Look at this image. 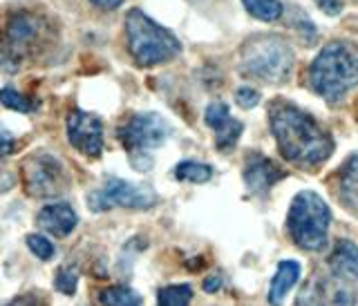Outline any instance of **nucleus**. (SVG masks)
I'll return each mask as SVG.
<instances>
[{"label":"nucleus","mask_w":358,"mask_h":306,"mask_svg":"<svg viewBox=\"0 0 358 306\" xmlns=\"http://www.w3.org/2000/svg\"><path fill=\"white\" fill-rule=\"evenodd\" d=\"M268 119H271V132L278 141V150L287 161L300 168H316L331 156L334 139L307 112L280 101L271 105Z\"/></svg>","instance_id":"nucleus-1"},{"label":"nucleus","mask_w":358,"mask_h":306,"mask_svg":"<svg viewBox=\"0 0 358 306\" xmlns=\"http://www.w3.org/2000/svg\"><path fill=\"white\" fill-rule=\"evenodd\" d=\"M309 81L316 94L329 103H338L358 85V48L345 41L329 43L311 63Z\"/></svg>","instance_id":"nucleus-2"},{"label":"nucleus","mask_w":358,"mask_h":306,"mask_svg":"<svg viewBox=\"0 0 358 306\" xmlns=\"http://www.w3.org/2000/svg\"><path fill=\"white\" fill-rule=\"evenodd\" d=\"M287 226L294 240L302 251L320 253L327 248L331 210L322 197L313 190H302L294 197L289 208Z\"/></svg>","instance_id":"nucleus-3"},{"label":"nucleus","mask_w":358,"mask_h":306,"mask_svg":"<svg viewBox=\"0 0 358 306\" xmlns=\"http://www.w3.org/2000/svg\"><path fill=\"white\" fill-rule=\"evenodd\" d=\"M126 34L132 59L141 67L171 61L182 50V43L177 41L175 34L157 25L141 9H132L126 16Z\"/></svg>","instance_id":"nucleus-4"},{"label":"nucleus","mask_w":358,"mask_h":306,"mask_svg":"<svg viewBox=\"0 0 358 306\" xmlns=\"http://www.w3.org/2000/svg\"><path fill=\"white\" fill-rule=\"evenodd\" d=\"M294 67L291 48L275 36L251 38L242 48V72L266 83H282Z\"/></svg>","instance_id":"nucleus-5"},{"label":"nucleus","mask_w":358,"mask_h":306,"mask_svg":"<svg viewBox=\"0 0 358 306\" xmlns=\"http://www.w3.org/2000/svg\"><path fill=\"white\" fill-rule=\"evenodd\" d=\"M157 203V192L145 184H128V181L110 177L103 188L87 197V208L92 212H106L110 208H134L145 210Z\"/></svg>","instance_id":"nucleus-6"},{"label":"nucleus","mask_w":358,"mask_h":306,"mask_svg":"<svg viewBox=\"0 0 358 306\" xmlns=\"http://www.w3.org/2000/svg\"><path fill=\"white\" fill-rule=\"evenodd\" d=\"M171 128L162 115L157 112H139V115L130 117L126 126L119 128V139L130 154L134 152H145L162 148L166 143Z\"/></svg>","instance_id":"nucleus-7"},{"label":"nucleus","mask_w":358,"mask_h":306,"mask_svg":"<svg viewBox=\"0 0 358 306\" xmlns=\"http://www.w3.org/2000/svg\"><path fill=\"white\" fill-rule=\"evenodd\" d=\"M296 306H356V289L336 275H313L300 289Z\"/></svg>","instance_id":"nucleus-8"},{"label":"nucleus","mask_w":358,"mask_h":306,"mask_svg":"<svg viewBox=\"0 0 358 306\" xmlns=\"http://www.w3.org/2000/svg\"><path fill=\"white\" fill-rule=\"evenodd\" d=\"M22 181L31 197H52L61 192L65 184L63 163L48 152L34 154L22 166Z\"/></svg>","instance_id":"nucleus-9"},{"label":"nucleus","mask_w":358,"mask_h":306,"mask_svg":"<svg viewBox=\"0 0 358 306\" xmlns=\"http://www.w3.org/2000/svg\"><path fill=\"white\" fill-rule=\"evenodd\" d=\"M65 130L67 139L81 154L96 159L103 150V123L96 115H87L83 110H72L67 115Z\"/></svg>","instance_id":"nucleus-10"},{"label":"nucleus","mask_w":358,"mask_h":306,"mask_svg":"<svg viewBox=\"0 0 358 306\" xmlns=\"http://www.w3.org/2000/svg\"><path fill=\"white\" fill-rule=\"evenodd\" d=\"M78 224V214L70 206V203L59 201V203H50L38 210L36 214V226L43 233H50L54 237H67Z\"/></svg>","instance_id":"nucleus-11"},{"label":"nucleus","mask_w":358,"mask_h":306,"mask_svg":"<svg viewBox=\"0 0 358 306\" xmlns=\"http://www.w3.org/2000/svg\"><path fill=\"white\" fill-rule=\"evenodd\" d=\"M285 177V173L280 170L271 159L266 156H249V161H246V168H244V184L251 192L255 195H262L273 184H278L280 179Z\"/></svg>","instance_id":"nucleus-12"},{"label":"nucleus","mask_w":358,"mask_h":306,"mask_svg":"<svg viewBox=\"0 0 358 306\" xmlns=\"http://www.w3.org/2000/svg\"><path fill=\"white\" fill-rule=\"evenodd\" d=\"M329 273L345 282H358V246L350 240H338L327 257Z\"/></svg>","instance_id":"nucleus-13"},{"label":"nucleus","mask_w":358,"mask_h":306,"mask_svg":"<svg viewBox=\"0 0 358 306\" xmlns=\"http://www.w3.org/2000/svg\"><path fill=\"white\" fill-rule=\"evenodd\" d=\"M336 195L343 206L358 217V154H352L336 175Z\"/></svg>","instance_id":"nucleus-14"},{"label":"nucleus","mask_w":358,"mask_h":306,"mask_svg":"<svg viewBox=\"0 0 358 306\" xmlns=\"http://www.w3.org/2000/svg\"><path fill=\"white\" fill-rule=\"evenodd\" d=\"M298 277H300V262H296V259H285V262H280L275 275L271 279V286H268V304L282 306L291 286H296Z\"/></svg>","instance_id":"nucleus-15"},{"label":"nucleus","mask_w":358,"mask_h":306,"mask_svg":"<svg viewBox=\"0 0 358 306\" xmlns=\"http://www.w3.org/2000/svg\"><path fill=\"white\" fill-rule=\"evenodd\" d=\"M34 36H36V22H34L29 16H16L7 25V43L16 52L27 48V45L34 41Z\"/></svg>","instance_id":"nucleus-16"},{"label":"nucleus","mask_w":358,"mask_h":306,"mask_svg":"<svg viewBox=\"0 0 358 306\" xmlns=\"http://www.w3.org/2000/svg\"><path fill=\"white\" fill-rule=\"evenodd\" d=\"M101 306H141V296L130 286H108L99 293Z\"/></svg>","instance_id":"nucleus-17"},{"label":"nucleus","mask_w":358,"mask_h":306,"mask_svg":"<svg viewBox=\"0 0 358 306\" xmlns=\"http://www.w3.org/2000/svg\"><path fill=\"white\" fill-rule=\"evenodd\" d=\"M193 300V289L188 284H171L157 291V306H188Z\"/></svg>","instance_id":"nucleus-18"},{"label":"nucleus","mask_w":358,"mask_h":306,"mask_svg":"<svg viewBox=\"0 0 358 306\" xmlns=\"http://www.w3.org/2000/svg\"><path fill=\"white\" fill-rule=\"evenodd\" d=\"M175 177L182 181H190V184H206L213 177V168L197 161H182L175 168Z\"/></svg>","instance_id":"nucleus-19"},{"label":"nucleus","mask_w":358,"mask_h":306,"mask_svg":"<svg viewBox=\"0 0 358 306\" xmlns=\"http://www.w3.org/2000/svg\"><path fill=\"white\" fill-rule=\"evenodd\" d=\"M242 3L251 16L266 20V22L278 20L280 14H282V5H280V0H242Z\"/></svg>","instance_id":"nucleus-20"},{"label":"nucleus","mask_w":358,"mask_h":306,"mask_svg":"<svg viewBox=\"0 0 358 306\" xmlns=\"http://www.w3.org/2000/svg\"><path fill=\"white\" fill-rule=\"evenodd\" d=\"M217 132V139H215V148L220 152H231L235 148V143H238L240 139V134H242V123L240 121H235L231 119L227 126H222Z\"/></svg>","instance_id":"nucleus-21"},{"label":"nucleus","mask_w":358,"mask_h":306,"mask_svg":"<svg viewBox=\"0 0 358 306\" xmlns=\"http://www.w3.org/2000/svg\"><path fill=\"white\" fill-rule=\"evenodd\" d=\"M0 103L9 110H14V112H22V115H27V112L34 110V101L27 99L25 94L18 92V89H14V87L0 89Z\"/></svg>","instance_id":"nucleus-22"},{"label":"nucleus","mask_w":358,"mask_h":306,"mask_svg":"<svg viewBox=\"0 0 358 306\" xmlns=\"http://www.w3.org/2000/svg\"><path fill=\"white\" fill-rule=\"evenodd\" d=\"M54 286L59 293L63 296H74L76 293V286H78V270L76 266H70V264H63L59 268V273L54 277Z\"/></svg>","instance_id":"nucleus-23"},{"label":"nucleus","mask_w":358,"mask_h":306,"mask_svg":"<svg viewBox=\"0 0 358 306\" xmlns=\"http://www.w3.org/2000/svg\"><path fill=\"white\" fill-rule=\"evenodd\" d=\"M27 248L41 259V262H50V259L56 255L54 244L48 240V237H43V235H29L27 237Z\"/></svg>","instance_id":"nucleus-24"},{"label":"nucleus","mask_w":358,"mask_h":306,"mask_svg":"<svg viewBox=\"0 0 358 306\" xmlns=\"http://www.w3.org/2000/svg\"><path fill=\"white\" fill-rule=\"evenodd\" d=\"M204 121L210 130H220L222 126H227L231 121V112L224 103H210L206 108V115H204Z\"/></svg>","instance_id":"nucleus-25"},{"label":"nucleus","mask_w":358,"mask_h":306,"mask_svg":"<svg viewBox=\"0 0 358 306\" xmlns=\"http://www.w3.org/2000/svg\"><path fill=\"white\" fill-rule=\"evenodd\" d=\"M235 101H238L240 108H255L257 103H260V94L255 92V89L251 87H240L238 92H235Z\"/></svg>","instance_id":"nucleus-26"},{"label":"nucleus","mask_w":358,"mask_h":306,"mask_svg":"<svg viewBox=\"0 0 358 306\" xmlns=\"http://www.w3.org/2000/svg\"><path fill=\"white\" fill-rule=\"evenodd\" d=\"M16 148V139H14V134H11L9 130L5 128H0V159L11 154Z\"/></svg>","instance_id":"nucleus-27"},{"label":"nucleus","mask_w":358,"mask_h":306,"mask_svg":"<svg viewBox=\"0 0 358 306\" xmlns=\"http://www.w3.org/2000/svg\"><path fill=\"white\" fill-rule=\"evenodd\" d=\"M316 5H318L320 11H324L327 16H336V14H341L343 0H316Z\"/></svg>","instance_id":"nucleus-28"},{"label":"nucleus","mask_w":358,"mask_h":306,"mask_svg":"<svg viewBox=\"0 0 358 306\" xmlns=\"http://www.w3.org/2000/svg\"><path fill=\"white\" fill-rule=\"evenodd\" d=\"M16 186V177L9 170H0V192H7Z\"/></svg>","instance_id":"nucleus-29"},{"label":"nucleus","mask_w":358,"mask_h":306,"mask_svg":"<svg viewBox=\"0 0 358 306\" xmlns=\"http://www.w3.org/2000/svg\"><path fill=\"white\" fill-rule=\"evenodd\" d=\"M7 306H43V304L38 302V296H34V293H27V296H20L14 302H9Z\"/></svg>","instance_id":"nucleus-30"},{"label":"nucleus","mask_w":358,"mask_h":306,"mask_svg":"<svg viewBox=\"0 0 358 306\" xmlns=\"http://www.w3.org/2000/svg\"><path fill=\"white\" fill-rule=\"evenodd\" d=\"M222 289V277L220 275H213V277H208L206 282H204V291L206 293H215V291H220Z\"/></svg>","instance_id":"nucleus-31"},{"label":"nucleus","mask_w":358,"mask_h":306,"mask_svg":"<svg viewBox=\"0 0 358 306\" xmlns=\"http://www.w3.org/2000/svg\"><path fill=\"white\" fill-rule=\"evenodd\" d=\"M92 5H96L99 9H117L123 0H90Z\"/></svg>","instance_id":"nucleus-32"}]
</instances>
